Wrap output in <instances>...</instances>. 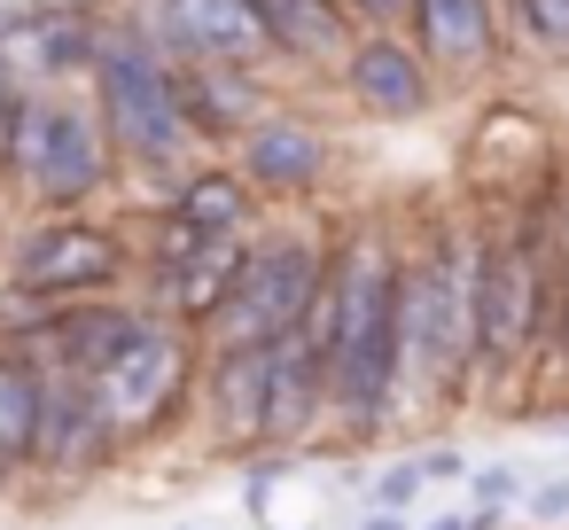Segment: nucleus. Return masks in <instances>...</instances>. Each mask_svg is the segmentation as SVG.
Here are the masks:
<instances>
[{
  "instance_id": "423d86ee",
  "label": "nucleus",
  "mask_w": 569,
  "mask_h": 530,
  "mask_svg": "<svg viewBox=\"0 0 569 530\" xmlns=\"http://www.w3.org/2000/svg\"><path fill=\"white\" fill-rule=\"evenodd\" d=\"M196 382H203V336L157 312V320H149V336H141L133 351H118V359L94 374V398H102L110 444L126 452V444L164 437V429L188 413Z\"/></svg>"
},
{
  "instance_id": "9d476101",
  "label": "nucleus",
  "mask_w": 569,
  "mask_h": 530,
  "mask_svg": "<svg viewBox=\"0 0 569 530\" xmlns=\"http://www.w3.org/2000/svg\"><path fill=\"white\" fill-rule=\"evenodd\" d=\"M227 164H234L273 211H297V203H312V196L328 188V172H336V133H328L320 118L273 102V110L227 149Z\"/></svg>"
},
{
  "instance_id": "f3484780",
  "label": "nucleus",
  "mask_w": 569,
  "mask_h": 530,
  "mask_svg": "<svg viewBox=\"0 0 569 530\" xmlns=\"http://www.w3.org/2000/svg\"><path fill=\"white\" fill-rule=\"evenodd\" d=\"M250 9L266 24L273 63H297V71H336L343 48L359 40V17L343 0H250Z\"/></svg>"
},
{
  "instance_id": "1a4fd4ad",
  "label": "nucleus",
  "mask_w": 569,
  "mask_h": 530,
  "mask_svg": "<svg viewBox=\"0 0 569 530\" xmlns=\"http://www.w3.org/2000/svg\"><path fill=\"white\" fill-rule=\"evenodd\" d=\"M102 32H110L102 0H0V71L24 94L87 87Z\"/></svg>"
},
{
  "instance_id": "f257e3e1",
  "label": "nucleus",
  "mask_w": 569,
  "mask_h": 530,
  "mask_svg": "<svg viewBox=\"0 0 569 530\" xmlns=\"http://www.w3.org/2000/svg\"><path fill=\"white\" fill-rule=\"evenodd\" d=\"M398 281L406 242L382 234V219H351L305 312V336L328 359V421L343 437H375L398 413Z\"/></svg>"
},
{
  "instance_id": "f8f14e48",
  "label": "nucleus",
  "mask_w": 569,
  "mask_h": 530,
  "mask_svg": "<svg viewBox=\"0 0 569 530\" xmlns=\"http://www.w3.org/2000/svg\"><path fill=\"white\" fill-rule=\"evenodd\" d=\"M336 79H343L351 110L375 118V126H413V118H429L437 94H445L437 71L421 63V48H413L406 32H390V24H359V40L343 48Z\"/></svg>"
},
{
  "instance_id": "b1692460",
  "label": "nucleus",
  "mask_w": 569,
  "mask_h": 530,
  "mask_svg": "<svg viewBox=\"0 0 569 530\" xmlns=\"http://www.w3.org/2000/svg\"><path fill=\"white\" fill-rule=\"evenodd\" d=\"M538 514L561 522V514H569V483H546V491H538Z\"/></svg>"
},
{
  "instance_id": "0eeeda50",
  "label": "nucleus",
  "mask_w": 569,
  "mask_h": 530,
  "mask_svg": "<svg viewBox=\"0 0 569 530\" xmlns=\"http://www.w3.org/2000/svg\"><path fill=\"white\" fill-rule=\"evenodd\" d=\"M126 273H133V242L110 234L102 219L71 211V219H40L17 234L0 289L17 304H87V297H118Z\"/></svg>"
},
{
  "instance_id": "4be33fe9",
  "label": "nucleus",
  "mask_w": 569,
  "mask_h": 530,
  "mask_svg": "<svg viewBox=\"0 0 569 530\" xmlns=\"http://www.w3.org/2000/svg\"><path fill=\"white\" fill-rule=\"evenodd\" d=\"M476 499H483V507H499V499L515 507V499H522V476H515V468H476Z\"/></svg>"
},
{
  "instance_id": "20e7f679",
  "label": "nucleus",
  "mask_w": 569,
  "mask_h": 530,
  "mask_svg": "<svg viewBox=\"0 0 569 530\" xmlns=\"http://www.w3.org/2000/svg\"><path fill=\"white\" fill-rule=\"evenodd\" d=\"M0 188H17V203H32L40 219L94 211L118 188V157H110V133H102L94 102L71 94V87L24 94L9 141H0Z\"/></svg>"
},
{
  "instance_id": "4468645a",
  "label": "nucleus",
  "mask_w": 569,
  "mask_h": 530,
  "mask_svg": "<svg viewBox=\"0 0 569 530\" xmlns=\"http://www.w3.org/2000/svg\"><path fill=\"white\" fill-rule=\"evenodd\" d=\"M102 460H118V444H110L94 374L40 367V444H32V468H48V476H94Z\"/></svg>"
},
{
  "instance_id": "393cba45",
  "label": "nucleus",
  "mask_w": 569,
  "mask_h": 530,
  "mask_svg": "<svg viewBox=\"0 0 569 530\" xmlns=\"http://www.w3.org/2000/svg\"><path fill=\"white\" fill-rule=\"evenodd\" d=\"M359 530H406V514H390V507H375V514H367Z\"/></svg>"
},
{
  "instance_id": "9b49d317",
  "label": "nucleus",
  "mask_w": 569,
  "mask_h": 530,
  "mask_svg": "<svg viewBox=\"0 0 569 530\" xmlns=\"http://www.w3.org/2000/svg\"><path fill=\"white\" fill-rule=\"evenodd\" d=\"M126 17L172 63H258V71L273 63L250 0H126Z\"/></svg>"
},
{
  "instance_id": "a878e982",
  "label": "nucleus",
  "mask_w": 569,
  "mask_h": 530,
  "mask_svg": "<svg viewBox=\"0 0 569 530\" xmlns=\"http://www.w3.org/2000/svg\"><path fill=\"white\" fill-rule=\"evenodd\" d=\"M429 530H476V522H468V514H437Z\"/></svg>"
},
{
  "instance_id": "2eb2a0df",
  "label": "nucleus",
  "mask_w": 569,
  "mask_h": 530,
  "mask_svg": "<svg viewBox=\"0 0 569 530\" xmlns=\"http://www.w3.org/2000/svg\"><path fill=\"white\" fill-rule=\"evenodd\" d=\"M172 71H180V110L203 141V157H227L273 110V87L258 63H172Z\"/></svg>"
},
{
  "instance_id": "f03ea898",
  "label": "nucleus",
  "mask_w": 569,
  "mask_h": 530,
  "mask_svg": "<svg viewBox=\"0 0 569 530\" xmlns=\"http://www.w3.org/2000/svg\"><path fill=\"white\" fill-rule=\"evenodd\" d=\"M87 102L110 133V157H118V180H180L188 164H203V141L180 110V71L172 56L149 48V32L110 9V32H102V56L87 71Z\"/></svg>"
},
{
  "instance_id": "ddd939ff",
  "label": "nucleus",
  "mask_w": 569,
  "mask_h": 530,
  "mask_svg": "<svg viewBox=\"0 0 569 530\" xmlns=\"http://www.w3.org/2000/svg\"><path fill=\"white\" fill-rule=\"evenodd\" d=\"M406 40L437 71V87H476L507 63V0H413Z\"/></svg>"
},
{
  "instance_id": "412c9836",
  "label": "nucleus",
  "mask_w": 569,
  "mask_h": 530,
  "mask_svg": "<svg viewBox=\"0 0 569 530\" xmlns=\"http://www.w3.org/2000/svg\"><path fill=\"white\" fill-rule=\"evenodd\" d=\"M343 9H351L359 24H390V32H406V17H413V0H343Z\"/></svg>"
},
{
  "instance_id": "aec40b11",
  "label": "nucleus",
  "mask_w": 569,
  "mask_h": 530,
  "mask_svg": "<svg viewBox=\"0 0 569 530\" xmlns=\"http://www.w3.org/2000/svg\"><path fill=\"white\" fill-rule=\"evenodd\" d=\"M421 483H429V460H390V468H382V483H375V507H390V514H398V507H413V491H421Z\"/></svg>"
},
{
  "instance_id": "5701e85b",
  "label": "nucleus",
  "mask_w": 569,
  "mask_h": 530,
  "mask_svg": "<svg viewBox=\"0 0 569 530\" xmlns=\"http://www.w3.org/2000/svg\"><path fill=\"white\" fill-rule=\"evenodd\" d=\"M17 110H24V87L0 71V141H9V126H17Z\"/></svg>"
},
{
  "instance_id": "6e6552de",
  "label": "nucleus",
  "mask_w": 569,
  "mask_h": 530,
  "mask_svg": "<svg viewBox=\"0 0 569 530\" xmlns=\"http://www.w3.org/2000/svg\"><path fill=\"white\" fill-rule=\"evenodd\" d=\"M266 219H273V203H266L227 157H203V164H188L180 180L157 188L133 266L157 273V266H172V258H188V250H203V242H242V234H258Z\"/></svg>"
},
{
  "instance_id": "a211bd4d",
  "label": "nucleus",
  "mask_w": 569,
  "mask_h": 530,
  "mask_svg": "<svg viewBox=\"0 0 569 530\" xmlns=\"http://www.w3.org/2000/svg\"><path fill=\"white\" fill-rule=\"evenodd\" d=\"M203 406L227 444H266V343H203Z\"/></svg>"
},
{
  "instance_id": "7ed1b4c3",
  "label": "nucleus",
  "mask_w": 569,
  "mask_h": 530,
  "mask_svg": "<svg viewBox=\"0 0 569 530\" xmlns=\"http://www.w3.org/2000/svg\"><path fill=\"white\" fill-rule=\"evenodd\" d=\"M476 351V227H437L421 250H406L398 281V398H452L468 390Z\"/></svg>"
},
{
  "instance_id": "dca6fc26",
  "label": "nucleus",
  "mask_w": 569,
  "mask_h": 530,
  "mask_svg": "<svg viewBox=\"0 0 569 530\" xmlns=\"http://www.w3.org/2000/svg\"><path fill=\"white\" fill-rule=\"evenodd\" d=\"M320 421H328V359L297 328V336L266 343V452L305 444Z\"/></svg>"
},
{
  "instance_id": "39448f33",
  "label": "nucleus",
  "mask_w": 569,
  "mask_h": 530,
  "mask_svg": "<svg viewBox=\"0 0 569 530\" xmlns=\"http://www.w3.org/2000/svg\"><path fill=\"white\" fill-rule=\"evenodd\" d=\"M328 250H336L328 227H312V219H281L273 227L266 219L250 234V258H242L227 304L211 312L203 343H281V336H297L312 297H320V281H328Z\"/></svg>"
},
{
  "instance_id": "6ab92c4d",
  "label": "nucleus",
  "mask_w": 569,
  "mask_h": 530,
  "mask_svg": "<svg viewBox=\"0 0 569 530\" xmlns=\"http://www.w3.org/2000/svg\"><path fill=\"white\" fill-rule=\"evenodd\" d=\"M40 444V359L24 343H0V483L32 468Z\"/></svg>"
}]
</instances>
